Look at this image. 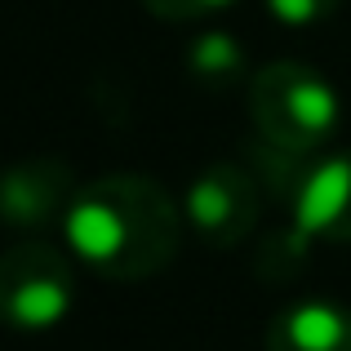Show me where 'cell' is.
<instances>
[{
	"instance_id": "1",
	"label": "cell",
	"mask_w": 351,
	"mask_h": 351,
	"mask_svg": "<svg viewBox=\"0 0 351 351\" xmlns=\"http://www.w3.org/2000/svg\"><path fill=\"white\" fill-rule=\"evenodd\" d=\"M182 205L147 173H103L80 182L62 214V240L85 271L103 280H147L173 263Z\"/></svg>"
},
{
	"instance_id": "2",
	"label": "cell",
	"mask_w": 351,
	"mask_h": 351,
	"mask_svg": "<svg viewBox=\"0 0 351 351\" xmlns=\"http://www.w3.org/2000/svg\"><path fill=\"white\" fill-rule=\"evenodd\" d=\"M249 116L263 147L285 156H320L343 125L338 89L307 62H267L249 76Z\"/></svg>"
},
{
	"instance_id": "3",
	"label": "cell",
	"mask_w": 351,
	"mask_h": 351,
	"mask_svg": "<svg viewBox=\"0 0 351 351\" xmlns=\"http://www.w3.org/2000/svg\"><path fill=\"white\" fill-rule=\"evenodd\" d=\"M280 196L289 205V227L280 236L285 271L302 263L316 240L351 245V152L293 156L289 178H280Z\"/></svg>"
},
{
	"instance_id": "4",
	"label": "cell",
	"mask_w": 351,
	"mask_h": 351,
	"mask_svg": "<svg viewBox=\"0 0 351 351\" xmlns=\"http://www.w3.org/2000/svg\"><path fill=\"white\" fill-rule=\"evenodd\" d=\"M76 311V267L49 240H18L0 254V325L49 334Z\"/></svg>"
},
{
	"instance_id": "5",
	"label": "cell",
	"mask_w": 351,
	"mask_h": 351,
	"mask_svg": "<svg viewBox=\"0 0 351 351\" xmlns=\"http://www.w3.org/2000/svg\"><path fill=\"white\" fill-rule=\"evenodd\" d=\"M263 196L258 178L232 160L205 165L182 191V218L209 249H236L258 227Z\"/></svg>"
},
{
	"instance_id": "6",
	"label": "cell",
	"mask_w": 351,
	"mask_h": 351,
	"mask_svg": "<svg viewBox=\"0 0 351 351\" xmlns=\"http://www.w3.org/2000/svg\"><path fill=\"white\" fill-rule=\"evenodd\" d=\"M76 173L58 156H32L0 169V227L9 232H40L49 223H62L71 196H76Z\"/></svg>"
},
{
	"instance_id": "7",
	"label": "cell",
	"mask_w": 351,
	"mask_h": 351,
	"mask_svg": "<svg viewBox=\"0 0 351 351\" xmlns=\"http://www.w3.org/2000/svg\"><path fill=\"white\" fill-rule=\"evenodd\" d=\"M263 347L267 351H351V307L334 298H298L271 316Z\"/></svg>"
},
{
	"instance_id": "8",
	"label": "cell",
	"mask_w": 351,
	"mask_h": 351,
	"mask_svg": "<svg viewBox=\"0 0 351 351\" xmlns=\"http://www.w3.org/2000/svg\"><path fill=\"white\" fill-rule=\"evenodd\" d=\"M187 67L200 85H236L245 76V49L232 32H205L187 45Z\"/></svg>"
},
{
	"instance_id": "9",
	"label": "cell",
	"mask_w": 351,
	"mask_h": 351,
	"mask_svg": "<svg viewBox=\"0 0 351 351\" xmlns=\"http://www.w3.org/2000/svg\"><path fill=\"white\" fill-rule=\"evenodd\" d=\"M343 0H263V9L280 27H320L325 18L338 14Z\"/></svg>"
},
{
	"instance_id": "10",
	"label": "cell",
	"mask_w": 351,
	"mask_h": 351,
	"mask_svg": "<svg viewBox=\"0 0 351 351\" xmlns=\"http://www.w3.org/2000/svg\"><path fill=\"white\" fill-rule=\"evenodd\" d=\"M232 5H240V0H143L147 14L165 18V23H200V18H214Z\"/></svg>"
}]
</instances>
